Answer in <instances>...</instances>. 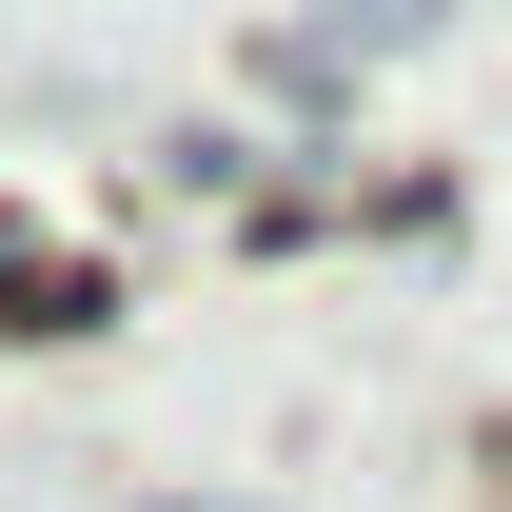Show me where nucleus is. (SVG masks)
Masks as SVG:
<instances>
[{
	"label": "nucleus",
	"instance_id": "nucleus-2",
	"mask_svg": "<svg viewBox=\"0 0 512 512\" xmlns=\"http://www.w3.org/2000/svg\"><path fill=\"white\" fill-rule=\"evenodd\" d=\"M99 316V276H79L60 237H20V217H0V335H79Z\"/></svg>",
	"mask_w": 512,
	"mask_h": 512
},
{
	"label": "nucleus",
	"instance_id": "nucleus-1",
	"mask_svg": "<svg viewBox=\"0 0 512 512\" xmlns=\"http://www.w3.org/2000/svg\"><path fill=\"white\" fill-rule=\"evenodd\" d=\"M414 20H434V0H335V20H296V40H276V79H296V99H335V79H375Z\"/></svg>",
	"mask_w": 512,
	"mask_h": 512
}]
</instances>
